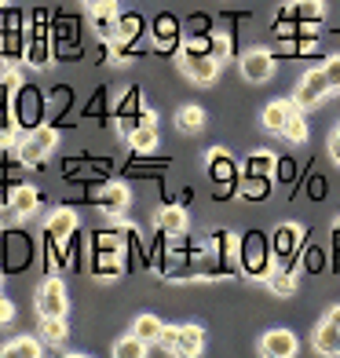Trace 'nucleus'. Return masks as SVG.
I'll return each mask as SVG.
<instances>
[{"mask_svg":"<svg viewBox=\"0 0 340 358\" xmlns=\"http://www.w3.org/2000/svg\"><path fill=\"white\" fill-rule=\"evenodd\" d=\"M0 227H4V208H0Z\"/></svg>","mask_w":340,"mask_h":358,"instance_id":"nucleus-44","label":"nucleus"},{"mask_svg":"<svg viewBox=\"0 0 340 358\" xmlns=\"http://www.w3.org/2000/svg\"><path fill=\"white\" fill-rule=\"evenodd\" d=\"M238 70L249 85H267V80L274 77V55L267 52V48H249V52L241 55Z\"/></svg>","mask_w":340,"mask_h":358,"instance_id":"nucleus-8","label":"nucleus"},{"mask_svg":"<svg viewBox=\"0 0 340 358\" xmlns=\"http://www.w3.org/2000/svg\"><path fill=\"white\" fill-rule=\"evenodd\" d=\"M11 318H15V303L8 296H0V325H8Z\"/></svg>","mask_w":340,"mask_h":358,"instance_id":"nucleus-40","label":"nucleus"},{"mask_svg":"<svg viewBox=\"0 0 340 358\" xmlns=\"http://www.w3.org/2000/svg\"><path fill=\"white\" fill-rule=\"evenodd\" d=\"M66 285H62L55 274H48L37 289V315L41 318H66Z\"/></svg>","mask_w":340,"mask_h":358,"instance_id":"nucleus-6","label":"nucleus"},{"mask_svg":"<svg viewBox=\"0 0 340 358\" xmlns=\"http://www.w3.org/2000/svg\"><path fill=\"white\" fill-rule=\"evenodd\" d=\"M333 245H337V267H340V220H337V227H333Z\"/></svg>","mask_w":340,"mask_h":358,"instance_id":"nucleus-42","label":"nucleus"},{"mask_svg":"<svg viewBox=\"0 0 340 358\" xmlns=\"http://www.w3.org/2000/svg\"><path fill=\"white\" fill-rule=\"evenodd\" d=\"M176 66H180L183 73H187V80H194V85H213L216 80V73H220V59H213L208 55V48H205V41H187L183 48H180V55H176Z\"/></svg>","mask_w":340,"mask_h":358,"instance_id":"nucleus-1","label":"nucleus"},{"mask_svg":"<svg viewBox=\"0 0 340 358\" xmlns=\"http://www.w3.org/2000/svg\"><path fill=\"white\" fill-rule=\"evenodd\" d=\"M150 351V344L147 340H139L136 333L132 336H125V340H118V344H113V358H143Z\"/></svg>","mask_w":340,"mask_h":358,"instance_id":"nucleus-33","label":"nucleus"},{"mask_svg":"<svg viewBox=\"0 0 340 358\" xmlns=\"http://www.w3.org/2000/svg\"><path fill=\"white\" fill-rule=\"evenodd\" d=\"M128 187H121V183H110V187H103V194L95 198V205H99V213L103 216H110V220H121L125 213H128Z\"/></svg>","mask_w":340,"mask_h":358,"instance_id":"nucleus-13","label":"nucleus"},{"mask_svg":"<svg viewBox=\"0 0 340 358\" xmlns=\"http://www.w3.org/2000/svg\"><path fill=\"white\" fill-rule=\"evenodd\" d=\"M143 34H147V22H143V15L125 11L121 19H118V34H113V41H121V44H136Z\"/></svg>","mask_w":340,"mask_h":358,"instance_id":"nucleus-22","label":"nucleus"},{"mask_svg":"<svg viewBox=\"0 0 340 358\" xmlns=\"http://www.w3.org/2000/svg\"><path fill=\"white\" fill-rule=\"evenodd\" d=\"M274 169H278V157H274L271 150H253L246 157V165H241L246 176H274Z\"/></svg>","mask_w":340,"mask_h":358,"instance_id":"nucleus-24","label":"nucleus"},{"mask_svg":"<svg viewBox=\"0 0 340 358\" xmlns=\"http://www.w3.org/2000/svg\"><path fill=\"white\" fill-rule=\"evenodd\" d=\"M11 110H15L19 132H34V128H41V117H44V95L34 85H19L11 92Z\"/></svg>","mask_w":340,"mask_h":358,"instance_id":"nucleus-2","label":"nucleus"},{"mask_svg":"<svg viewBox=\"0 0 340 358\" xmlns=\"http://www.w3.org/2000/svg\"><path fill=\"white\" fill-rule=\"evenodd\" d=\"M267 285L274 289V292H278V296H293V292H297V274H293V267H274L271 274H267Z\"/></svg>","mask_w":340,"mask_h":358,"instance_id":"nucleus-27","label":"nucleus"},{"mask_svg":"<svg viewBox=\"0 0 340 358\" xmlns=\"http://www.w3.org/2000/svg\"><path fill=\"white\" fill-rule=\"evenodd\" d=\"M161 329H165V322H161L157 315H139L136 325H132V333H136L139 340H147V344H157Z\"/></svg>","mask_w":340,"mask_h":358,"instance_id":"nucleus-32","label":"nucleus"},{"mask_svg":"<svg viewBox=\"0 0 340 358\" xmlns=\"http://www.w3.org/2000/svg\"><path fill=\"white\" fill-rule=\"evenodd\" d=\"M154 227L165 238H183L187 234V213H183V205H161Z\"/></svg>","mask_w":340,"mask_h":358,"instance_id":"nucleus-14","label":"nucleus"},{"mask_svg":"<svg viewBox=\"0 0 340 358\" xmlns=\"http://www.w3.org/2000/svg\"><path fill=\"white\" fill-rule=\"evenodd\" d=\"M297 110H300V106H297V99H274V103H267V106H264V113H260L264 132L282 136V132H285V121L293 117Z\"/></svg>","mask_w":340,"mask_h":358,"instance_id":"nucleus-12","label":"nucleus"},{"mask_svg":"<svg viewBox=\"0 0 340 358\" xmlns=\"http://www.w3.org/2000/svg\"><path fill=\"white\" fill-rule=\"evenodd\" d=\"M289 11H293L297 22H322L326 4H322V0H293V4H289Z\"/></svg>","mask_w":340,"mask_h":358,"instance_id":"nucleus-30","label":"nucleus"},{"mask_svg":"<svg viewBox=\"0 0 340 358\" xmlns=\"http://www.w3.org/2000/svg\"><path fill=\"white\" fill-rule=\"evenodd\" d=\"M128 146H132L136 154H150L157 150V124H139L132 136H128Z\"/></svg>","mask_w":340,"mask_h":358,"instance_id":"nucleus-28","label":"nucleus"},{"mask_svg":"<svg viewBox=\"0 0 340 358\" xmlns=\"http://www.w3.org/2000/svg\"><path fill=\"white\" fill-rule=\"evenodd\" d=\"M282 139H289V143H307V121H304V110H297L293 117L285 121Z\"/></svg>","mask_w":340,"mask_h":358,"instance_id":"nucleus-34","label":"nucleus"},{"mask_svg":"<svg viewBox=\"0 0 340 358\" xmlns=\"http://www.w3.org/2000/svg\"><path fill=\"white\" fill-rule=\"evenodd\" d=\"M205 48H208V55L220 59V62L231 59V37H227V34H208L205 37Z\"/></svg>","mask_w":340,"mask_h":358,"instance_id":"nucleus-35","label":"nucleus"},{"mask_svg":"<svg viewBox=\"0 0 340 358\" xmlns=\"http://www.w3.org/2000/svg\"><path fill=\"white\" fill-rule=\"evenodd\" d=\"M330 92H333V80H330L326 66H315V70H307V73L297 80L293 99H297L300 110H311V106H318L322 99H330Z\"/></svg>","mask_w":340,"mask_h":358,"instance_id":"nucleus-5","label":"nucleus"},{"mask_svg":"<svg viewBox=\"0 0 340 358\" xmlns=\"http://www.w3.org/2000/svg\"><path fill=\"white\" fill-rule=\"evenodd\" d=\"M66 336H70L66 318H41V340H44V344L59 348V344H66Z\"/></svg>","mask_w":340,"mask_h":358,"instance_id":"nucleus-29","label":"nucleus"},{"mask_svg":"<svg viewBox=\"0 0 340 358\" xmlns=\"http://www.w3.org/2000/svg\"><path fill=\"white\" fill-rule=\"evenodd\" d=\"M205 165H208V176H213V183H220V187H238L241 169L234 165V157L227 154L223 146H213V150H205Z\"/></svg>","mask_w":340,"mask_h":358,"instance_id":"nucleus-9","label":"nucleus"},{"mask_svg":"<svg viewBox=\"0 0 340 358\" xmlns=\"http://www.w3.org/2000/svg\"><path fill=\"white\" fill-rule=\"evenodd\" d=\"M157 348L165 351V355H180V329H172V325H165L157 336Z\"/></svg>","mask_w":340,"mask_h":358,"instance_id":"nucleus-36","label":"nucleus"},{"mask_svg":"<svg viewBox=\"0 0 340 358\" xmlns=\"http://www.w3.org/2000/svg\"><path fill=\"white\" fill-rule=\"evenodd\" d=\"M85 4H88V8H92V4H99V0H85Z\"/></svg>","mask_w":340,"mask_h":358,"instance_id":"nucleus-46","label":"nucleus"},{"mask_svg":"<svg viewBox=\"0 0 340 358\" xmlns=\"http://www.w3.org/2000/svg\"><path fill=\"white\" fill-rule=\"evenodd\" d=\"M208 252H213V256H220L223 259V264H238V249H241V241L231 234V231H216L213 238H208V245H205Z\"/></svg>","mask_w":340,"mask_h":358,"instance_id":"nucleus-20","label":"nucleus"},{"mask_svg":"<svg viewBox=\"0 0 340 358\" xmlns=\"http://www.w3.org/2000/svg\"><path fill=\"white\" fill-rule=\"evenodd\" d=\"M330 157H333L337 165H340V124H337V132L330 136Z\"/></svg>","mask_w":340,"mask_h":358,"instance_id":"nucleus-41","label":"nucleus"},{"mask_svg":"<svg viewBox=\"0 0 340 358\" xmlns=\"http://www.w3.org/2000/svg\"><path fill=\"white\" fill-rule=\"evenodd\" d=\"M48 15L44 11H37L34 15V29L26 34V62L34 70H48L52 66V59H55V52H52V37H48Z\"/></svg>","mask_w":340,"mask_h":358,"instance_id":"nucleus-4","label":"nucleus"},{"mask_svg":"<svg viewBox=\"0 0 340 358\" xmlns=\"http://www.w3.org/2000/svg\"><path fill=\"white\" fill-rule=\"evenodd\" d=\"M150 41H154V48H161V52H169V48L180 52V22H176L172 15H157L154 26H150Z\"/></svg>","mask_w":340,"mask_h":358,"instance_id":"nucleus-15","label":"nucleus"},{"mask_svg":"<svg viewBox=\"0 0 340 358\" xmlns=\"http://www.w3.org/2000/svg\"><path fill=\"white\" fill-rule=\"evenodd\" d=\"M118 19H121V11H118V0H99V4H92V34L99 37L103 44L113 41V34H118Z\"/></svg>","mask_w":340,"mask_h":358,"instance_id":"nucleus-11","label":"nucleus"},{"mask_svg":"<svg viewBox=\"0 0 340 358\" xmlns=\"http://www.w3.org/2000/svg\"><path fill=\"white\" fill-rule=\"evenodd\" d=\"M300 245H304V227H300V223H282L278 231H274V238H271V252H274V259H278V264H285V267H293Z\"/></svg>","mask_w":340,"mask_h":358,"instance_id":"nucleus-7","label":"nucleus"},{"mask_svg":"<svg viewBox=\"0 0 340 358\" xmlns=\"http://www.w3.org/2000/svg\"><path fill=\"white\" fill-rule=\"evenodd\" d=\"M205 351V329L201 325H180V355L194 358Z\"/></svg>","mask_w":340,"mask_h":358,"instance_id":"nucleus-26","label":"nucleus"},{"mask_svg":"<svg viewBox=\"0 0 340 358\" xmlns=\"http://www.w3.org/2000/svg\"><path fill=\"white\" fill-rule=\"evenodd\" d=\"M322 66H326V73H330V80H333V92H340V59H326Z\"/></svg>","mask_w":340,"mask_h":358,"instance_id":"nucleus-38","label":"nucleus"},{"mask_svg":"<svg viewBox=\"0 0 340 358\" xmlns=\"http://www.w3.org/2000/svg\"><path fill=\"white\" fill-rule=\"evenodd\" d=\"M271 179H274V176H246V172H241L238 194H241L246 201H264L267 194H271Z\"/></svg>","mask_w":340,"mask_h":358,"instance_id":"nucleus-23","label":"nucleus"},{"mask_svg":"<svg viewBox=\"0 0 340 358\" xmlns=\"http://www.w3.org/2000/svg\"><path fill=\"white\" fill-rule=\"evenodd\" d=\"M326 318H330V322L337 325V329H340V303H337V307H330V315H326Z\"/></svg>","mask_w":340,"mask_h":358,"instance_id":"nucleus-43","label":"nucleus"},{"mask_svg":"<svg viewBox=\"0 0 340 358\" xmlns=\"http://www.w3.org/2000/svg\"><path fill=\"white\" fill-rule=\"evenodd\" d=\"M8 205H11V213L19 216V220H26V216H34V213H37L41 194H37L34 187L19 183V187H11V194H8Z\"/></svg>","mask_w":340,"mask_h":358,"instance_id":"nucleus-17","label":"nucleus"},{"mask_svg":"<svg viewBox=\"0 0 340 358\" xmlns=\"http://www.w3.org/2000/svg\"><path fill=\"white\" fill-rule=\"evenodd\" d=\"M337 355H340V340H337Z\"/></svg>","mask_w":340,"mask_h":358,"instance_id":"nucleus-47","label":"nucleus"},{"mask_svg":"<svg viewBox=\"0 0 340 358\" xmlns=\"http://www.w3.org/2000/svg\"><path fill=\"white\" fill-rule=\"evenodd\" d=\"M55 146H59V132L41 124L34 132H26V139H19V161L26 169H37V165H44V157L52 154Z\"/></svg>","mask_w":340,"mask_h":358,"instance_id":"nucleus-3","label":"nucleus"},{"mask_svg":"<svg viewBox=\"0 0 340 358\" xmlns=\"http://www.w3.org/2000/svg\"><path fill=\"white\" fill-rule=\"evenodd\" d=\"M48 234L66 245V241L77 234V213H73V208H55L52 220H48Z\"/></svg>","mask_w":340,"mask_h":358,"instance_id":"nucleus-19","label":"nucleus"},{"mask_svg":"<svg viewBox=\"0 0 340 358\" xmlns=\"http://www.w3.org/2000/svg\"><path fill=\"white\" fill-rule=\"evenodd\" d=\"M337 340H340V329L326 318V322L315 329V351H318V355H337Z\"/></svg>","mask_w":340,"mask_h":358,"instance_id":"nucleus-31","label":"nucleus"},{"mask_svg":"<svg viewBox=\"0 0 340 358\" xmlns=\"http://www.w3.org/2000/svg\"><path fill=\"white\" fill-rule=\"evenodd\" d=\"M326 267V252L322 249H307V271H322Z\"/></svg>","mask_w":340,"mask_h":358,"instance_id":"nucleus-37","label":"nucleus"},{"mask_svg":"<svg viewBox=\"0 0 340 358\" xmlns=\"http://www.w3.org/2000/svg\"><path fill=\"white\" fill-rule=\"evenodd\" d=\"M4 358H41L44 355V340L41 336H15L0 348Z\"/></svg>","mask_w":340,"mask_h":358,"instance_id":"nucleus-21","label":"nucleus"},{"mask_svg":"<svg viewBox=\"0 0 340 358\" xmlns=\"http://www.w3.org/2000/svg\"><path fill=\"white\" fill-rule=\"evenodd\" d=\"M260 351L271 355V358H293L297 355V336L289 333V329H271L260 340Z\"/></svg>","mask_w":340,"mask_h":358,"instance_id":"nucleus-16","label":"nucleus"},{"mask_svg":"<svg viewBox=\"0 0 340 358\" xmlns=\"http://www.w3.org/2000/svg\"><path fill=\"white\" fill-rule=\"evenodd\" d=\"M241 271L249 274V278H267V274L274 271L271 256H267V245L260 241V234H253L246 241V252H241Z\"/></svg>","mask_w":340,"mask_h":358,"instance_id":"nucleus-10","label":"nucleus"},{"mask_svg":"<svg viewBox=\"0 0 340 358\" xmlns=\"http://www.w3.org/2000/svg\"><path fill=\"white\" fill-rule=\"evenodd\" d=\"M274 176H278L282 183H289V179L297 176V165H293V161H278V169H274Z\"/></svg>","mask_w":340,"mask_h":358,"instance_id":"nucleus-39","label":"nucleus"},{"mask_svg":"<svg viewBox=\"0 0 340 358\" xmlns=\"http://www.w3.org/2000/svg\"><path fill=\"white\" fill-rule=\"evenodd\" d=\"M176 128L180 132H187V136H198L201 128H205V110L201 106H183V110H176Z\"/></svg>","mask_w":340,"mask_h":358,"instance_id":"nucleus-25","label":"nucleus"},{"mask_svg":"<svg viewBox=\"0 0 340 358\" xmlns=\"http://www.w3.org/2000/svg\"><path fill=\"white\" fill-rule=\"evenodd\" d=\"M4 8H8V0H0V11H4Z\"/></svg>","mask_w":340,"mask_h":358,"instance_id":"nucleus-45","label":"nucleus"},{"mask_svg":"<svg viewBox=\"0 0 340 358\" xmlns=\"http://www.w3.org/2000/svg\"><path fill=\"white\" fill-rule=\"evenodd\" d=\"M92 274L103 282H113L125 274V259L121 252H92Z\"/></svg>","mask_w":340,"mask_h":358,"instance_id":"nucleus-18","label":"nucleus"}]
</instances>
